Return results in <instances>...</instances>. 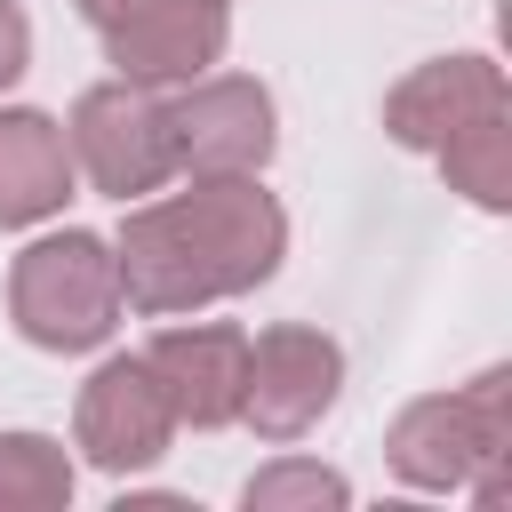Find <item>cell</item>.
I'll return each instance as SVG.
<instances>
[{
    "mask_svg": "<svg viewBox=\"0 0 512 512\" xmlns=\"http://www.w3.org/2000/svg\"><path fill=\"white\" fill-rule=\"evenodd\" d=\"M280 256H288V216L256 176H192L168 200H136L112 240L120 296L152 320L248 296L256 280L280 272Z\"/></svg>",
    "mask_w": 512,
    "mask_h": 512,
    "instance_id": "obj_1",
    "label": "cell"
},
{
    "mask_svg": "<svg viewBox=\"0 0 512 512\" xmlns=\"http://www.w3.org/2000/svg\"><path fill=\"white\" fill-rule=\"evenodd\" d=\"M384 456L408 488H472L480 504L512 496V368H480L456 392H424L392 416Z\"/></svg>",
    "mask_w": 512,
    "mask_h": 512,
    "instance_id": "obj_2",
    "label": "cell"
},
{
    "mask_svg": "<svg viewBox=\"0 0 512 512\" xmlns=\"http://www.w3.org/2000/svg\"><path fill=\"white\" fill-rule=\"evenodd\" d=\"M120 264L96 232H48L8 264V320L40 352H96L120 328Z\"/></svg>",
    "mask_w": 512,
    "mask_h": 512,
    "instance_id": "obj_3",
    "label": "cell"
},
{
    "mask_svg": "<svg viewBox=\"0 0 512 512\" xmlns=\"http://www.w3.org/2000/svg\"><path fill=\"white\" fill-rule=\"evenodd\" d=\"M64 144H72V176H88L104 200H144L176 176V136H168V96L144 88V80H96L80 88L72 120H64Z\"/></svg>",
    "mask_w": 512,
    "mask_h": 512,
    "instance_id": "obj_4",
    "label": "cell"
},
{
    "mask_svg": "<svg viewBox=\"0 0 512 512\" xmlns=\"http://www.w3.org/2000/svg\"><path fill=\"white\" fill-rule=\"evenodd\" d=\"M72 8L104 40L120 80H144V88L200 80L232 40V0H72Z\"/></svg>",
    "mask_w": 512,
    "mask_h": 512,
    "instance_id": "obj_5",
    "label": "cell"
},
{
    "mask_svg": "<svg viewBox=\"0 0 512 512\" xmlns=\"http://www.w3.org/2000/svg\"><path fill=\"white\" fill-rule=\"evenodd\" d=\"M168 136H176V168H192V176H264V160L280 144V112H272L264 80L200 72L168 96Z\"/></svg>",
    "mask_w": 512,
    "mask_h": 512,
    "instance_id": "obj_6",
    "label": "cell"
},
{
    "mask_svg": "<svg viewBox=\"0 0 512 512\" xmlns=\"http://www.w3.org/2000/svg\"><path fill=\"white\" fill-rule=\"evenodd\" d=\"M344 384V352L336 336H320L312 320H272L248 344V384H240V424L256 440H304Z\"/></svg>",
    "mask_w": 512,
    "mask_h": 512,
    "instance_id": "obj_7",
    "label": "cell"
},
{
    "mask_svg": "<svg viewBox=\"0 0 512 512\" xmlns=\"http://www.w3.org/2000/svg\"><path fill=\"white\" fill-rule=\"evenodd\" d=\"M72 440H80V456H88L96 472H144V464L168 456L176 408H168L160 376L144 368V352H120V360H104V368L80 384V400H72Z\"/></svg>",
    "mask_w": 512,
    "mask_h": 512,
    "instance_id": "obj_8",
    "label": "cell"
},
{
    "mask_svg": "<svg viewBox=\"0 0 512 512\" xmlns=\"http://www.w3.org/2000/svg\"><path fill=\"white\" fill-rule=\"evenodd\" d=\"M144 368L160 376L176 424H192V432L240 424V384H248V336H240V328H224V320L160 328V336L144 344Z\"/></svg>",
    "mask_w": 512,
    "mask_h": 512,
    "instance_id": "obj_9",
    "label": "cell"
},
{
    "mask_svg": "<svg viewBox=\"0 0 512 512\" xmlns=\"http://www.w3.org/2000/svg\"><path fill=\"white\" fill-rule=\"evenodd\" d=\"M504 104H512L504 64H488V56H432L408 80L384 88V136L408 144V152H432L440 136H456L464 120L504 112Z\"/></svg>",
    "mask_w": 512,
    "mask_h": 512,
    "instance_id": "obj_10",
    "label": "cell"
},
{
    "mask_svg": "<svg viewBox=\"0 0 512 512\" xmlns=\"http://www.w3.org/2000/svg\"><path fill=\"white\" fill-rule=\"evenodd\" d=\"M72 200V144L48 112L8 104L0 112V224H40Z\"/></svg>",
    "mask_w": 512,
    "mask_h": 512,
    "instance_id": "obj_11",
    "label": "cell"
},
{
    "mask_svg": "<svg viewBox=\"0 0 512 512\" xmlns=\"http://www.w3.org/2000/svg\"><path fill=\"white\" fill-rule=\"evenodd\" d=\"M432 160H440L448 192H464L472 208L504 216V208H512V104H504V112L464 120L456 136H440V144H432Z\"/></svg>",
    "mask_w": 512,
    "mask_h": 512,
    "instance_id": "obj_12",
    "label": "cell"
},
{
    "mask_svg": "<svg viewBox=\"0 0 512 512\" xmlns=\"http://www.w3.org/2000/svg\"><path fill=\"white\" fill-rule=\"evenodd\" d=\"M72 504V456L48 432H0V512H56Z\"/></svg>",
    "mask_w": 512,
    "mask_h": 512,
    "instance_id": "obj_13",
    "label": "cell"
},
{
    "mask_svg": "<svg viewBox=\"0 0 512 512\" xmlns=\"http://www.w3.org/2000/svg\"><path fill=\"white\" fill-rule=\"evenodd\" d=\"M240 496H248V512H336L352 488H344V472H328V464L280 456V464H264Z\"/></svg>",
    "mask_w": 512,
    "mask_h": 512,
    "instance_id": "obj_14",
    "label": "cell"
},
{
    "mask_svg": "<svg viewBox=\"0 0 512 512\" xmlns=\"http://www.w3.org/2000/svg\"><path fill=\"white\" fill-rule=\"evenodd\" d=\"M24 64H32V24H24L16 0H0V88H8Z\"/></svg>",
    "mask_w": 512,
    "mask_h": 512,
    "instance_id": "obj_15",
    "label": "cell"
}]
</instances>
